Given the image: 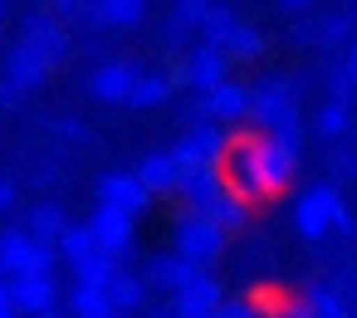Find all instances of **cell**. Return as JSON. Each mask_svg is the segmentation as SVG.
Wrapping results in <instances>:
<instances>
[{
  "label": "cell",
  "instance_id": "obj_1",
  "mask_svg": "<svg viewBox=\"0 0 357 318\" xmlns=\"http://www.w3.org/2000/svg\"><path fill=\"white\" fill-rule=\"evenodd\" d=\"M298 152L303 147H294V142H284V137H274V132H255V137H235L230 142V186L240 191V196H250V201H269V196H279L289 181H294V172H298Z\"/></svg>",
  "mask_w": 357,
  "mask_h": 318
},
{
  "label": "cell",
  "instance_id": "obj_2",
  "mask_svg": "<svg viewBox=\"0 0 357 318\" xmlns=\"http://www.w3.org/2000/svg\"><path fill=\"white\" fill-rule=\"evenodd\" d=\"M303 84L298 79H264L250 89V123L259 132H274L294 147H303Z\"/></svg>",
  "mask_w": 357,
  "mask_h": 318
},
{
  "label": "cell",
  "instance_id": "obj_3",
  "mask_svg": "<svg viewBox=\"0 0 357 318\" xmlns=\"http://www.w3.org/2000/svg\"><path fill=\"white\" fill-rule=\"evenodd\" d=\"M294 230L303 240H323V235H352L357 220H352V206L342 201L337 181H323L313 191H303L294 201Z\"/></svg>",
  "mask_w": 357,
  "mask_h": 318
},
{
  "label": "cell",
  "instance_id": "obj_4",
  "mask_svg": "<svg viewBox=\"0 0 357 318\" xmlns=\"http://www.w3.org/2000/svg\"><path fill=\"white\" fill-rule=\"evenodd\" d=\"M225 225L215 220V215H206V211H196V206H186L181 215H176V250L186 255V259H196L201 269H211L220 255H225Z\"/></svg>",
  "mask_w": 357,
  "mask_h": 318
},
{
  "label": "cell",
  "instance_id": "obj_5",
  "mask_svg": "<svg viewBox=\"0 0 357 318\" xmlns=\"http://www.w3.org/2000/svg\"><path fill=\"white\" fill-rule=\"evenodd\" d=\"M225 69H230V54H225L220 45H211V40H201L196 50H186V54H181V64L172 69V84H176V89L211 93L220 79H230Z\"/></svg>",
  "mask_w": 357,
  "mask_h": 318
},
{
  "label": "cell",
  "instance_id": "obj_6",
  "mask_svg": "<svg viewBox=\"0 0 357 318\" xmlns=\"http://www.w3.org/2000/svg\"><path fill=\"white\" fill-rule=\"evenodd\" d=\"M172 152H176L181 167H225V157H230V137H225V128L211 118V123H201V128H186L181 142H176Z\"/></svg>",
  "mask_w": 357,
  "mask_h": 318
},
{
  "label": "cell",
  "instance_id": "obj_7",
  "mask_svg": "<svg viewBox=\"0 0 357 318\" xmlns=\"http://www.w3.org/2000/svg\"><path fill=\"white\" fill-rule=\"evenodd\" d=\"M0 259H6V274H30V269H54L59 264V245L30 235V230H10L0 235Z\"/></svg>",
  "mask_w": 357,
  "mask_h": 318
},
{
  "label": "cell",
  "instance_id": "obj_8",
  "mask_svg": "<svg viewBox=\"0 0 357 318\" xmlns=\"http://www.w3.org/2000/svg\"><path fill=\"white\" fill-rule=\"evenodd\" d=\"M20 40H30L40 54H50L54 64H64L69 54H74V35H69V25L54 15V10H30L25 15V25H20Z\"/></svg>",
  "mask_w": 357,
  "mask_h": 318
},
{
  "label": "cell",
  "instance_id": "obj_9",
  "mask_svg": "<svg viewBox=\"0 0 357 318\" xmlns=\"http://www.w3.org/2000/svg\"><path fill=\"white\" fill-rule=\"evenodd\" d=\"M10 289H15V313H54L59 308V284H54V269H30V274H10Z\"/></svg>",
  "mask_w": 357,
  "mask_h": 318
},
{
  "label": "cell",
  "instance_id": "obj_10",
  "mask_svg": "<svg viewBox=\"0 0 357 318\" xmlns=\"http://www.w3.org/2000/svg\"><path fill=\"white\" fill-rule=\"evenodd\" d=\"M93 235H98V245L103 250H113V255H128V245H132V230H137V215L128 211V206H113V201H98V211H93Z\"/></svg>",
  "mask_w": 357,
  "mask_h": 318
},
{
  "label": "cell",
  "instance_id": "obj_11",
  "mask_svg": "<svg viewBox=\"0 0 357 318\" xmlns=\"http://www.w3.org/2000/svg\"><path fill=\"white\" fill-rule=\"evenodd\" d=\"M220 284L206 274V269H196L176 294H172V313H181V318H211L215 308H220Z\"/></svg>",
  "mask_w": 357,
  "mask_h": 318
},
{
  "label": "cell",
  "instance_id": "obj_12",
  "mask_svg": "<svg viewBox=\"0 0 357 318\" xmlns=\"http://www.w3.org/2000/svg\"><path fill=\"white\" fill-rule=\"evenodd\" d=\"M137 59H103L98 69H93V79H89V89H93V98L98 103H128V93H132V84H137Z\"/></svg>",
  "mask_w": 357,
  "mask_h": 318
},
{
  "label": "cell",
  "instance_id": "obj_13",
  "mask_svg": "<svg viewBox=\"0 0 357 318\" xmlns=\"http://www.w3.org/2000/svg\"><path fill=\"white\" fill-rule=\"evenodd\" d=\"M50 74H54V59H50V54H40L30 40H15V45H10V54H6V79H15L20 89H40V84H50Z\"/></svg>",
  "mask_w": 357,
  "mask_h": 318
},
{
  "label": "cell",
  "instance_id": "obj_14",
  "mask_svg": "<svg viewBox=\"0 0 357 318\" xmlns=\"http://www.w3.org/2000/svg\"><path fill=\"white\" fill-rule=\"evenodd\" d=\"M230 186V176L220 172V167H181V181H176V196L186 201V206H196V211H206L220 191Z\"/></svg>",
  "mask_w": 357,
  "mask_h": 318
},
{
  "label": "cell",
  "instance_id": "obj_15",
  "mask_svg": "<svg viewBox=\"0 0 357 318\" xmlns=\"http://www.w3.org/2000/svg\"><path fill=\"white\" fill-rule=\"evenodd\" d=\"M98 201H113V206H128L132 215H142L152 206V191L142 186L137 172H103L98 176Z\"/></svg>",
  "mask_w": 357,
  "mask_h": 318
},
{
  "label": "cell",
  "instance_id": "obj_16",
  "mask_svg": "<svg viewBox=\"0 0 357 318\" xmlns=\"http://www.w3.org/2000/svg\"><path fill=\"white\" fill-rule=\"evenodd\" d=\"M196 269H201L196 259H186L181 250H172V255H152V259H147V274H142V279H147L152 289H167V294H176V289H181V284H186V279H191Z\"/></svg>",
  "mask_w": 357,
  "mask_h": 318
},
{
  "label": "cell",
  "instance_id": "obj_17",
  "mask_svg": "<svg viewBox=\"0 0 357 318\" xmlns=\"http://www.w3.org/2000/svg\"><path fill=\"white\" fill-rule=\"evenodd\" d=\"M206 103H211V118H215V123H245V118H250V89H245V84L220 79V84L206 93Z\"/></svg>",
  "mask_w": 357,
  "mask_h": 318
},
{
  "label": "cell",
  "instance_id": "obj_18",
  "mask_svg": "<svg viewBox=\"0 0 357 318\" xmlns=\"http://www.w3.org/2000/svg\"><path fill=\"white\" fill-rule=\"evenodd\" d=\"M137 176H142V186H147L152 196H172L176 181H181V162H176V152H152V157L137 167Z\"/></svg>",
  "mask_w": 357,
  "mask_h": 318
},
{
  "label": "cell",
  "instance_id": "obj_19",
  "mask_svg": "<svg viewBox=\"0 0 357 318\" xmlns=\"http://www.w3.org/2000/svg\"><path fill=\"white\" fill-rule=\"evenodd\" d=\"M289 313H298V318H342V313H347V298H342V289L318 284V289H308L298 303H289Z\"/></svg>",
  "mask_w": 357,
  "mask_h": 318
},
{
  "label": "cell",
  "instance_id": "obj_20",
  "mask_svg": "<svg viewBox=\"0 0 357 318\" xmlns=\"http://www.w3.org/2000/svg\"><path fill=\"white\" fill-rule=\"evenodd\" d=\"M74 269V284H98V289H108L113 284V274H118V255L113 250H93V255H84L79 264H69Z\"/></svg>",
  "mask_w": 357,
  "mask_h": 318
},
{
  "label": "cell",
  "instance_id": "obj_21",
  "mask_svg": "<svg viewBox=\"0 0 357 318\" xmlns=\"http://www.w3.org/2000/svg\"><path fill=\"white\" fill-rule=\"evenodd\" d=\"M250 206H255L250 196H240L235 186H225V191H220V196L206 206V215H215L225 230H240V225H250Z\"/></svg>",
  "mask_w": 357,
  "mask_h": 318
},
{
  "label": "cell",
  "instance_id": "obj_22",
  "mask_svg": "<svg viewBox=\"0 0 357 318\" xmlns=\"http://www.w3.org/2000/svg\"><path fill=\"white\" fill-rule=\"evenodd\" d=\"M147 279H137V274H113V284H108V298H113V313H137L142 303H147Z\"/></svg>",
  "mask_w": 357,
  "mask_h": 318
},
{
  "label": "cell",
  "instance_id": "obj_23",
  "mask_svg": "<svg viewBox=\"0 0 357 318\" xmlns=\"http://www.w3.org/2000/svg\"><path fill=\"white\" fill-rule=\"evenodd\" d=\"M313 128H318V137H328V142H342V137L352 132V103H342V98H328V103L318 108Z\"/></svg>",
  "mask_w": 357,
  "mask_h": 318
},
{
  "label": "cell",
  "instance_id": "obj_24",
  "mask_svg": "<svg viewBox=\"0 0 357 318\" xmlns=\"http://www.w3.org/2000/svg\"><path fill=\"white\" fill-rule=\"evenodd\" d=\"M172 74H137V84H132V93H128V108H157V103H167L172 98Z\"/></svg>",
  "mask_w": 357,
  "mask_h": 318
},
{
  "label": "cell",
  "instance_id": "obj_25",
  "mask_svg": "<svg viewBox=\"0 0 357 318\" xmlns=\"http://www.w3.org/2000/svg\"><path fill=\"white\" fill-rule=\"evenodd\" d=\"M54 245H59V259H64V264H79L84 255L98 250V235H93V225H74V220H69L64 235H59Z\"/></svg>",
  "mask_w": 357,
  "mask_h": 318
},
{
  "label": "cell",
  "instance_id": "obj_26",
  "mask_svg": "<svg viewBox=\"0 0 357 318\" xmlns=\"http://www.w3.org/2000/svg\"><path fill=\"white\" fill-rule=\"evenodd\" d=\"M69 313H79V318H108V313H113V298H108V289H98V284H74Z\"/></svg>",
  "mask_w": 357,
  "mask_h": 318
},
{
  "label": "cell",
  "instance_id": "obj_27",
  "mask_svg": "<svg viewBox=\"0 0 357 318\" xmlns=\"http://www.w3.org/2000/svg\"><path fill=\"white\" fill-rule=\"evenodd\" d=\"M347 40H352V15L347 10L318 15V50H347Z\"/></svg>",
  "mask_w": 357,
  "mask_h": 318
},
{
  "label": "cell",
  "instance_id": "obj_28",
  "mask_svg": "<svg viewBox=\"0 0 357 318\" xmlns=\"http://www.w3.org/2000/svg\"><path fill=\"white\" fill-rule=\"evenodd\" d=\"M64 225H69V215H64V206H54V201H45V206L30 211V235H40V240H50V245L64 235Z\"/></svg>",
  "mask_w": 357,
  "mask_h": 318
},
{
  "label": "cell",
  "instance_id": "obj_29",
  "mask_svg": "<svg viewBox=\"0 0 357 318\" xmlns=\"http://www.w3.org/2000/svg\"><path fill=\"white\" fill-rule=\"evenodd\" d=\"M108 30H137L147 20V0H103Z\"/></svg>",
  "mask_w": 357,
  "mask_h": 318
},
{
  "label": "cell",
  "instance_id": "obj_30",
  "mask_svg": "<svg viewBox=\"0 0 357 318\" xmlns=\"http://www.w3.org/2000/svg\"><path fill=\"white\" fill-rule=\"evenodd\" d=\"M235 25H240V15H235L230 6H211V10L201 15V35H206L211 45H220V50H225V40H230Z\"/></svg>",
  "mask_w": 357,
  "mask_h": 318
},
{
  "label": "cell",
  "instance_id": "obj_31",
  "mask_svg": "<svg viewBox=\"0 0 357 318\" xmlns=\"http://www.w3.org/2000/svg\"><path fill=\"white\" fill-rule=\"evenodd\" d=\"M225 54H230V59H259V54H264V35L240 20V25L230 30V40H225Z\"/></svg>",
  "mask_w": 357,
  "mask_h": 318
},
{
  "label": "cell",
  "instance_id": "obj_32",
  "mask_svg": "<svg viewBox=\"0 0 357 318\" xmlns=\"http://www.w3.org/2000/svg\"><path fill=\"white\" fill-rule=\"evenodd\" d=\"M328 172H333V181H357V152L347 142H337L328 152Z\"/></svg>",
  "mask_w": 357,
  "mask_h": 318
},
{
  "label": "cell",
  "instance_id": "obj_33",
  "mask_svg": "<svg viewBox=\"0 0 357 318\" xmlns=\"http://www.w3.org/2000/svg\"><path fill=\"white\" fill-rule=\"evenodd\" d=\"M323 84H328V98H342V103H352V89H357V79L347 74V64H333V69L323 74Z\"/></svg>",
  "mask_w": 357,
  "mask_h": 318
},
{
  "label": "cell",
  "instance_id": "obj_34",
  "mask_svg": "<svg viewBox=\"0 0 357 318\" xmlns=\"http://www.w3.org/2000/svg\"><path fill=\"white\" fill-rule=\"evenodd\" d=\"M206 10H211V0H172V20H181L191 30H201V15Z\"/></svg>",
  "mask_w": 357,
  "mask_h": 318
},
{
  "label": "cell",
  "instance_id": "obj_35",
  "mask_svg": "<svg viewBox=\"0 0 357 318\" xmlns=\"http://www.w3.org/2000/svg\"><path fill=\"white\" fill-rule=\"evenodd\" d=\"M201 123H211V103L206 93L191 89V103H181V128H201Z\"/></svg>",
  "mask_w": 357,
  "mask_h": 318
},
{
  "label": "cell",
  "instance_id": "obj_36",
  "mask_svg": "<svg viewBox=\"0 0 357 318\" xmlns=\"http://www.w3.org/2000/svg\"><path fill=\"white\" fill-rule=\"evenodd\" d=\"M289 40H294L298 50H318V20H298V25L289 30Z\"/></svg>",
  "mask_w": 357,
  "mask_h": 318
},
{
  "label": "cell",
  "instance_id": "obj_37",
  "mask_svg": "<svg viewBox=\"0 0 357 318\" xmlns=\"http://www.w3.org/2000/svg\"><path fill=\"white\" fill-rule=\"evenodd\" d=\"M50 10H54L64 25H84V0H50Z\"/></svg>",
  "mask_w": 357,
  "mask_h": 318
},
{
  "label": "cell",
  "instance_id": "obj_38",
  "mask_svg": "<svg viewBox=\"0 0 357 318\" xmlns=\"http://www.w3.org/2000/svg\"><path fill=\"white\" fill-rule=\"evenodd\" d=\"M25 93H30V89H20L15 79H6V84H0V108H20Z\"/></svg>",
  "mask_w": 357,
  "mask_h": 318
},
{
  "label": "cell",
  "instance_id": "obj_39",
  "mask_svg": "<svg viewBox=\"0 0 357 318\" xmlns=\"http://www.w3.org/2000/svg\"><path fill=\"white\" fill-rule=\"evenodd\" d=\"M84 25H89V30H108V15H103V0H84Z\"/></svg>",
  "mask_w": 357,
  "mask_h": 318
},
{
  "label": "cell",
  "instance_id": "obj_40",
  "mask_svg": "<svg viewBox=\"0 0 357 318\" xmlns=\"http://www.w3.org/2000/svg\"><path fill=\"white\" fill-rule=\"evenodd\" d=\"M215 313H220V318H255V313H259V303H225V298H220V308H215Z\"/></svg>",
  "mask_w": 357,
  "mask_h": 318
},
{
  "label": "cell",
  "instance_id": "obj_41",
  "mask_svg": "<svg viewBox=\"0 0 357 318\" xmlns=\"http://www.w3.org/2000/svg\"><path fill=\"white\" fill-rule=\"evenodd\" d=\"M15 313V289H10V274H0V318Z\"/></svg>",
  "mask_w": 357,
  "mask_h": 318
},
{
  "label": "cell",
  "instance_id": "obj_42",
  "mask_svg": "<svg viewBox=\"0 0 357 318\" xmlns=\"http://www.w3.org/2000/svg\"><path fill=\"white\" fill-rule=\"evenodd\" d=\"M54 128H59L64 137H79V142H93V132H89V128H84L79 118H64V123H54Z\"/></svg>",
  "mask_w": 357,
  "mask_h": 318
},
{
  "label": "cell",
  "instance_id": "obj_43",
  "mask_svg": "<svg viewBox=\"0 0 357 318\" xmlns=\"http://www.w3.org/2000/svg\"><path fill=\"white\" fill-rule=\"evenodd\" d=\"M10 206H15V181L0 176V211H10Z\"/></svg>",
  "mask_w": 357,
  "mask_h": 318
},
{
  "label": "cell",
  "instance_id": "obj_44",
  "mask_svg": "<svg viewBox=\"0 0 357 318\" xmlns=\"http://www.w3.org/2000/svg\"><path fill=\"white\" fill-rule=\"evenodd\" d=\"M342 64H347V74H352V79H357V35H352V40H347V54H342Z\"/></svg>",
  "mask_w": 357,
  "mask_h": 318
},
{
  "label": "cell",
  "instance_id": "obj_45",
  "mask_svg": "<svg viewBox=\"0 0 357 318\" xmlns=\"http://www.w3.org/2000/svg\"><path fill=\"white\" fill-rule=\"evenodd\" d=\"M284 10H294V15H303V10H313V0H279Z\"/></svg>",
  "mask_w": 357,
  "mask_h": 318
},
{
  "label": "cell",
  "instance_id": "obj_46",
  "mask_svg": "<svg viewBox=\"0 0 357 318\" xmlns=\"http://www.w3.org/2000/svg\"><path fill=\"white\" fill-rule=\"evenodd\" d=\"M0 20H6V0H0Z\"/></svg>",
  "mask_w": 357,
  "mask_h": 318
},
{
  "label": "cell",
  "instance_id": "obj_47",
  "mask_svg": "<svg viewBox=\"0 0 357 318\" xmlns=\"http://www.w3.org/2000/svg\"><path fill=\"white\" fill-rule=\"evenodd\" d=\"M30 6H50V0H30Z\"/></svg>",
  "mask_w": 357,
  "mask_h": 318
},
{
  "label": "cell",
  "instance_id": "obj_48",
  "mask_svg": "<svg viewBox=\"0 0 357 318\" xmlns=\"http://www.w3.org/2000/svg\"><path fill=\"white\" fill-rule=\"evenodd\" d=\"M0 274H6V259H0Z\"/></svg>",
  "mask_w": 357,
  "mask_h": 318
},
{
  "label": "cell",
  "instance_id": "obj_49",
  "mask_svg": "<svg viewBox=\"0 0 357 318\" xmlns=\"http://www.w3.org/2000/svg\"><path fill=\"white\" fill-rule=\"evenodd\" d=\"M352 10H357V0H352Z\"/></svg>",
  "mask_w": 357,
  "mask_h": 318
}]
</instances>
